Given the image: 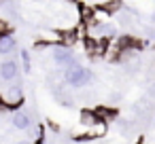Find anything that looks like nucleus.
<instances>
[{
    "mask_svg": "<svg viewBox=\"0 0 155 144\" xmlns=\"http://www.w3.org/2000/svg\"><path fill=\"white\" fill-rule=\"evenodd\" d=\"M62 83L72 89H83V87H89L91 83H96V74L89 68L81 66V62H79V64L62 70Z\"/></svg>",
    "mask_w": 155,
    "mask_h": 144,
    "instance_id": "1",
    "label": "nucleus"
},
{
    "mask_svg": "<svg viewBox=\"0 0 155 144\" xmlns=\"http://www.w3.org/2000/svg\"><path fill=\"white\" fill-rule=\"evenodd\" d=\"M96 123H98V119L94 117V110H91V108H89V110L83 108V110H81V125H83L85 129H89V127H94Z\"/></svg>",
    "mask_w": 155,
    "mask_h": 144,
    "instance_id": "9",
    "label": "nucleus"
},
{
    "mask_svg": "<svg viewBox=\"0 0 155 144\" xmlns=\"http://www.w3.org/2000/svg\"><path fill=\"white\" fill-rule=\"evenodd\" d=\"M79 40H81V38H79V32H77V28L60 30V32L55 34V45H60V47H68V49H72V47H74Z\"/></svg>",
    "mask_w": 155,
    "mask_h": 144,
    "instance_id": "6",
    "label": "nucleus"
},
{
    "mask_svg": "<svg viewBox=\"0 0 155 144\" xmlns=\"http://www.w3.org/2000/svg\"><path fill=\"white\" fill-rule=\"evenodd\" d=\"M2 112H7V106H5V102H2V98H0V114Z\"/></svg>",
    "mask_w": 155,
    "mask_h": 144,
    "instance_id": "13",
    "label": "nucleus"
},
{
    "mask_svg": "<svg viewBox=\"0 0 155 144\" xmlns=\"http://www.w3.org/2000/svg\"><path fill=\"white\" fill-rule=\"evenodd\" d=\"M19 57H21V70H19V72L32 74V53L21 47V49H19Z\"/></svg>",
    "mask_w": 155,
    "mask_h": 144,
    "instance_id": "8",
    "label": "nucleus"
},
{
    "mask_svg": "<svg viewBox=\"0 0 155 144\" xmlns=\"http://www.w3.org/2000/svg\"><path fill=\"white\" fill-rule=\"evenodd\" d=\"M134 125H136V121H125V119H121V121H119V133H121V136H132V133H134Z\"/></svg>",
    "mask_w": 155,
    "mask_h": 144,
    "instance_id": "10",
    "label": "nucleus"
},
{
    "mask_svg": "<svg viewBox=\"0 0 155 144\" xmlns=\"http://www.w3.org/2000/svg\"><path fill=\"white\" fill-rule=\"evenodd\" d=\"M17 51V40L13 34H5L0 36V55H11Z\"/></svg>",
    "mask_w": 155,
    "mask_h": 144,
    "instance_id": "7",
    "label": "nucleus"
},
{
    "mask_svg": "<svg viewBox=\"0 0 155 144\" xmlns=\"http://www.w3.org/2000/svg\"><path fill=\"white\" fill-rule=\"evenodd\" d=\"M140 144H142V142H140Z\"/></svg>",
    "mask_w": 155,
    "mask_h": 144,
    "instance_id": "15",
    "label": "nucleus"
},
{
    "mask_svg": "<svg viewBox=\"0 0 155 144\" xmlns=\"http://www.w3.org/2000/svg\"><path fill=\"white\" fill-rule=\"evenodd\" d=\"M47 125H49V129H51V131H55V133L60 131V125H58V123H53V121H47Z\"/></svg>",
    "mask_w": 155,
    "mask_h": 144,
    "instance_id": "11",
    "label": "nucleus"
},
{
    "mask_svg": "<svg viewBox=\"0 0 155 144\" xmlns=\"http://www.w3.org/2000/svg\"><path fill=\"white\" fill-rule=\"evenodd\" d=\"M121 98H123V95H121L119 91H115V93H110V100H113V102H119Z\"/></svg>",
    "mask_w": 155,
    "mask_h": 144,
    "instance_id": "12",
    "label": "nucleus"
},
{
    "mask_svg": "<svg viewBox=\"0 0 155 144\" xmlns=\"http://www.w3.org/2000/svg\"><path fill=\"white\" fill-rule=\"evenodd\" d=\"M47 49H49V57H51V62H53L55 66H60V70H64V68H70V66L79 64L74 49L60 47V45H49Z\"/></svg>",
    "mask_w": 155,
    "mask_h": 144,
    "instance_id": "2",
    "label": "nucleus"
},
{
    "mask_svg": "<svg viewBox=\"0 0 155 144\" xmlns=\"http://www.w3.org/2000/svg\"><path fill=\"white\" fill-rule=\"evenodd\" d=\"M19 64L15 59H5L0 62V85H15L19 78Z\"/></svg>",
    "mask_w": 155,
    "mask_h": 144,
    "instance_id": "4",
    "label": "nucleus"
},
{
    "mask_svg": "<svg viewBox=\"0 0 155 144\" xmlns=\"http://www.w3.org/2000/svg\"><path fill=\"white\" fill-rule=\"evenodd\" d=\"M11 125H13V129H17V131H28V129L32 127V117H30V112H28V110H21V108L13 110V112H11Z\"/></svg>",
    "mask_w": 155,
    "mask_h": 144,
    "instance_id": "5",
    "label": "nucleus"
},
{
    "mask_svg": "<svg viewBox=\"0 0 155 144\" xmlns=\"http://www.w3.org/2000/svg\"><path fill=\"white\" fill-rule=\"evenodd\" d=\"M0 98H2V102H5V106H7V112H13V110H17V106H21V102H24V89H21V85H9L2 93H0Z\"/></svg>",
    "mask_w": 155,
    "mask_h": 144,
    "instance_id": "3",
    "label": "nucleus"
},
{
    "mask_svg": "<svg viewBox=\"0 0 155 144\" xmlns=\"http://www.w3.org/2000/svg\"><path fill=\"white\" fill-rule=\"evenodd\" d=\"M34 2H43V0H34Z\"/></svg>",
    "mask_w": 155,
    "mask_h": 144,
    "instance_id": "14",
    "label": "nucleus"
}]
</instances>
